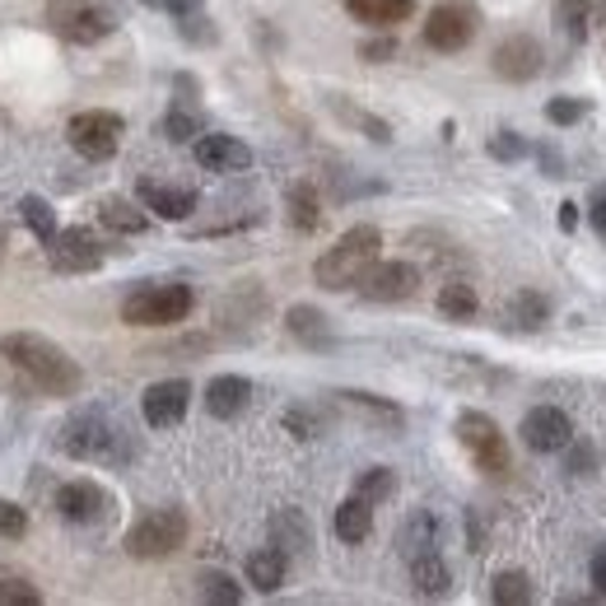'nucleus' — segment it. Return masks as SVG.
Returning a JSON list of instances; mask_svg holds the SVG:
<instances>
[{"label": "nucleus", "mask_w": 606, "mask_h": 606, "mask_svg": "<svg viewBox=\"0 0 606 606\" xmlns=\"http://www.w3.org/2000/svg\"><path fill=\"white\" fill-rule=\"evenodd\" d=\"M62 448H66L70 458H80V462H108V466H117V462L131 458V429L117 425L108 410L89 406V410H80V416L66 420Z\"/></svg>", "instance_id": "nucleus-2"}, {"label": "nucleus", "mask_w": 606, "mask_h": 606, "mask_svg": "<svg viewBox=\"0 0 606 606\" xmlns=\"http://www.w3.org/2000/svg\"><path fill=\"white\" fill-rule=\"evenodd\" d=\"M47 262L66 276H89L103 266V247L89 229H56V239L47 243Z\"/></svg>", "instance_id": "nucleus-10"}, {"label": "nucleus", "mask_w": 606, "mask_h": 606, "mask_svg": "<svg viewBox=\"0 0 606 606\" xmlns=\"http://www.w3.org/2000/svg\"><path fill=\"white\" fill-rule=\"evenodd\" d=\"M56 508H62V518H70V522H103L108 491L93 481H66L62 491H56Z\"/></svg>", "instance_id": "nucleus-15"}, {"label": "nucleus", "mask_w": 606, "mask_h": 606, "mask_svg": "<svg viewBox=\"0 0 606 606\" xmlns=\"http://www.w3.org/2000/svg\"><path fill=\"white\" fill-rule=\"evenodd\" d=\"M602 33H606V0H602Z\"/></svg>", "instance_id": "nucleus-45"}, {"label": "nucleus", "mask_w": 606, "mask_h": 606, "mask_svg": "<svg viewBox=\"0 0 606 606\" xmlns=\"http://www.w3.org/2000/svg\"><path fill=\"white\" fill-rule=\"evenodd\" d=\"M491 597H495L499 606H527V602H532V579L518 574V570H508V574L495 579Z\"/></svg>", "instance_id": "nucleus-28"}, {"label": "nucleus", "mask_w": 606, "mask_h": 606, "mask_svg": "<svg viewBox=\"0 0 606 606\" xmlns=\"http://www.w3.org/2000/svg\"><path fill=\"white\" fill-rule=\"evenodd\" d=\"M458 439L462 448L476 458V466L485 476H504L508 472V443L499 434V425L491 416H481V410H462L458 416Z\"/></svg>", "instance_id": "nucleus-7"}, {"label": "nucleus", "mask_w": 606, "mask_h": 606, "mask_svg": "<svg viewBox=\"0 0 606 606\" xmlns=\"http://www.w3.org/2000/svg\"><path fill=\"white\" fill-rule=\"evenodd\" d=\"M47 24H52V33H62L66 43L89 47V43H103L117 29V14L108 5H99V0H47Z\"/></svg>", "instance_id": "nucleus-5"}, {"label": "nucleus", "mask_w": 606, "mask_h": 606, "mask_svg": "<svg viewBox=\"0 0 606 606\" xmlns=\"http://www.w3.org/2000/svg\"><path fill=\"white\" fill-rule=\"evenodd\" d=\"M197 295H191V285L183 280H150V285H135L131 295L122 299V322L131 327H173L183 322Z\"/></svg>", "instance_id": "nucleus-4"}, {"label": "nucleus", "mask_w": 606, "mask_h": 606, "mask_svg": "<svg viewBox=\"0 0 606 606\" xmlns=\"http://www.w3.org/2000/svg\"><path fill=\"white\" fill-rule=\"evenodd\" d=\"M345 10L364 19V24L387 29V24H401V19L416 14V0H345Z\"/></svg>", "instance_id": "nucleus-21"}, {"label": "nucleus", "mask_w": 606, "mask_h": 606, "mask_svg": "<svg viewBox=\"0 0 606 606\" xmlns=\"http://www.w3.org/2000/svg\"><path fill=\"white\" fill-rule=\"evenodd\" d=\"M368 532H374V504L360 499V495L345 499V504L337 508V537L355 546V541H364Z\"/></svg>", "instance_id": "nucleus-22"}, {"label": "nucleus", "mask_w": 606, "mask_h": 606, "mask_svg": "<svg viewBox=\"0 0 606 606\" xmlns=\"http://www.w3.org/2000/svg\"><path fill=\"white\" fill-rule=\"evenodd\" d=\"M0 247H5V233H0Z\"/></svg>", "instance_id": "nucleus-47"}, {"label": "nucleus", "mask_w": 606, "mask_h": 606, "mask_svg": "<svg viewBox=\"0 0 606 606\" xmlns=\"http://www.w3.org/2000/svg\"><path fill=\"white\" fill-rule=\"evenodd\" d=\"M560 19H564V33L583 43L593 29V0H560Z\"/></svg>", "instance_id": "nucleus-31"}, {"label": "nucleus", "mask_w": 606, "mask_h": 606, "mask_svg": "<svg viewBox=\"0 0 606 606\" xmlns=\"http://www.w3.org/2000/svg\"><path fill=\"white\" fill-rule=\"evenodd\" d=\"M187 541V514L183 508H154L126 532V555L135 560H159L173 555Z\"/></svg>", "instance_id": "nucleus-6"}, {"label": "nucleus", "mask_w": 606, "mask_h": 606, "mask_svg": "<svg viewBox=\"0 0 606 606\" xmlns=\"http://www.w3.org/2000/svg\"><path fill=\"white\" fill-rule=\"evenodd\" d=\"M518 434H522V443L532 448V453H560V448H570L574 425H570V416H564V410L537 406V410H527V416H522Z\"/></svg>", "instance_id": "nucleus-12"}, {"label": "nucleus", "mask_w": 606, "mask_h": 606, "mask_svg": "<svg viewBox=\"0 0 606 606\" xmlns=\"http://www.w3.org/2000/svg\"><path fill=\"white\" fill-rule=\"evenodd\" d=\"M0 602L5 606H37L43 593H37L29 579H0Z\"/></svg>", "instance_id": "nucleus-35"}, {"label": "nucleus", "mask_w": 606, "mask_h": 606, "mask_svg": "<svg viewBox=\"0 0 606 606\" xmlns=\"http://www.w3.org/2000/svg\"><path fill=\"white\" fill-rule=\"evenodd\" d=\"M593 583H597V593L606 597V546H602V551L593 555Z\"/></svg>", "instance_id": "nucleus-42"}, {"label": "nucleus", "mask_w": 606, "mask_h": 606, "mask_svg": "<svg viewBox=\"0 0 606 606\" xmlns=\"http://www.w3.org/2000/svg\"><path fill=\"white\" fill-rule=\"evenodd\" d=\"M201 597L214 602V606H239V602H243V588H239V583H233L229 574H206V579H201Z\"/></svg>", "instance_id": "nucleus-33"}, {"label": "nucleus", "mask_w": 606, "mask_h": 606, "mask_svg": "<svg viewBox=\"0 0 606 606\" xmlns=\"http://www.w3.org/2000/svg\"><path fill=\"white\" fill-rule=\"evenodd\" d=\"M29 532V514L19 504H10V499H0V537H24Z\"/></svg>", "instance_id": "nucleus-37"}, {"label": "nucleus", "mask_w": 606, "mask_h": 606, "mask_svg": "<svg viewBox=\"0 0 606 606\" xmlns=\"http://www.w3.org/2000/svg\"><path fill=\"white\" fill-rule=\"evenodd\" d=\"M546 117H551L555 126H574V122L588 117V103H583V99H551V103H546Z\"/></svg>", "instance_id": "nucleus-36"}, {"label": "nucleus", "mask_w": 606, "mask_h": 606, "mask_svg": "<svg viewBox=\"0 0 606 606\" xmlns=\"http://www.w3.org/2000/svg\"><path fill=\"white\" fill-rule=\"evenodd\" d=\"M476 24H481V19H476L472 5H458V0H448V5L429 10V19H425V43L434 47V52H462L466 43H472Z\"/></svg>", "instance_id": "nucleus-9"}, {"label": "nucleus", "mask_w": 606, "mask_h": 606, "mask_svg": "<svg viewBox=\"0 0 606 606\" xmlns=\"http://www.w3.org/2000/svg\"><path fill=\"white\" fill-rule=\"evenodd\" d=\"M588 220H593V229L606 239V183L593 191V201H588Z\"/></svg>", "instance_id": "nucleus-40"}, {"label": "nucleus", "mask_w": 606, "mask_h": 606, "mask_svg": "<svg viewBox=\"0 0 606 606\" xmlns=\"http://www.w3.org/2000/svg\"><path fill=\"white\" fill-rule=\"evenodd\" d=\"M19 214H24V224H29L43 243L56 239V214H52V206H47L43 197H24V201H19Z\"/></svg>", "instance_id": "nucleus-29"}, {"label": "nucleus", "mask_w": 606, "mask_h": 606, "mask_svg": "<svg viewBox=\"0 0 606 606\" xmlns=\"http://www.w3.org/2000/svg\"><path fill=\"white\" fill-rule=\"evenodd\" d=\"M141 206L154 210L159 220H187V214L197 210V191L168 187V183H141Z\"/></svg>", "instance_id": "nucleus-18"}, {"label": "nucleus", "mask_w": 606, "mask_h": 606, "mask_svg": "<svg viewBox=\"0 0 606 606\" xmlns=\"http://www.w3.org/2000/svg\"><path fill=\"white\" fill-rule=\"evenodd\" d=\"M187 401H191V387L183 378H164V383H150L145 397H141V410L154 429H168L187 416Z\"/></svg>", "instance_id": "nucleus-14"}, {"label": "nucleus", "mask_w": 606, "mask_h": 606, "mask_svg": "<svg viewBox=\"0 0 606 606\" xmlns=\"http://www.w3.org/2000/svg\"><path fill=\"white\" fill-rule=\"evenodd\" d=\"M70 145H75V154H85V159H112L117 154V141H122V117L117 112H80L70 122Z\"/></svg>", "instance_id": "nucleus-8"}, {"label": "nucleus", "mask_w": 606, "mask_h": 606, "mask_svg": "<svg viewBox=\"0 0 606 606\" xmlns=\"http://www.w3.org/2000/svg\"><path fill=\"white\" fill-rule=\"evenodd\" d=\"M491 62H495V75H499V80H514V85H522V80H532V75L541 70L546 52H541L537 37L514 33V37H504V43L495 47Z\"/></svg>", "instance_id": "nucleus-13"}, {"label": "nucleus", "mask_w": 606, "mask_h": 606, "mask_svg": "<svg viewBox=\"0 0 606 606\" xmlns=\"http://www.w3.org/2000/svg\"><path fill=\"white\" fill-rule=\"evenodd\" d=\"M491 154H495V159H522V154H527V141H518V135L514 131H495V141H491Z\"/></svg>", "instance_id": "nucleus-39"}, {"label": "nucleus", "mask_w": 606, "mask_h": 606, "mask_svg": "<svg viewBox=\"0 0 606 606\" xmlns=\"http://www.w3.org/2000/svg\"><path fill=\"white\" fill-rule=\"evenodd\" d=\"M289 331H295L299 341H308V345H327V318L318 308H289Z\"/></svg>", "instance_id": "nucleus-27"}, {"label": "nucleus", "mask_w": 606, "mask_h": 606, "mask_svg": "<svg viewBox=\"0 0 606 606\" xmlns=\"http://www.w3.org/2000/svg\"><path fill=\"white\" fill-rule=\"evenodd\" d=\"M439 312H443V318H458V322L476 318V289L462 285V280L443 285V289H439Z\"/></svg>", "instance_id": "nucleus-26"}, {"label": "nucleus", "mask_w": 606, "mask_h": 606, "mask_svg": "<svg viewBox=\"0 0 606 606\" xmlns=\"http://www.w3.org/2000/svg\"><path fill=\"white\" fill-rule=\"evenodd\" d=\"M393 52H397L393 37H383V43H364V47H360L364 62H387V56H393Z\"/></svg>", "instance_id": "nucleus-41"}, {"label": "nucleus", "mask_w": 606, "mask_h": 606, "mask_svg": "<svg viewBox=\"0 0 606 606\" xmlns=\"http://www.w3.org/2000/svg\"><path fill=\"white\" fill-rule=\"evenodd\" d=\"M378 247H383V233L374 224H355L350 233H341L337 247H327L318 266H312V280L322 289H350L360 285V276L378 262Z\"/></svg>", "instance_id": "nucleus-3"}, {"label": "nucleus", "mask_w": 606, "mask_h": 606, "mask_svg": "<svg viewBox=\"0 0 606 606\" xmlns=\"http://www.w3.org/2000/svg\"><path fill=\"white\" fill-rule=\"evenodd\" d=\"M560 224H564V229H574V224H579V206L564 201V206H560Z\"/></svg>", "instance_id": "nucleus-44"}, {"label": "nucleus", "mask_w": 606, "mask_h": 606, "mask_svg": "<svg viewBox=\"0 0 606 606\" xmlns=\"http://www.w3.org/2000/svg\"><path fill=\"white\" fill-rule=\"evenodd\" d=\"M410 583H416L420 597H443L453 579H448V564L439 560V551H429V555H416V560H410Z\"/></svg>", "instance_id": "nucleus-23"}, {"label": "nucleus", "mask_w": 606, "mask_h": 606, "mask_svg": "<svg viewBox=\"0 0 606 606\" xmlns=\"http://www.w3.org/2000/svg\"><path fill=\"white\" fill-rule=\"evenodd\" d=\"M145 5H168V0H145Z\"/></svg>", "instance_id": "nucleus-46"}, {"label": "nucleus", "mask_w": 606, "mask_h": 606, "mask_svg": "<svg viewBox=\"0 0 606 606\" xmlns=\"http://www.w3.org/2000/svg\"><path fill=\"white\" fill-rule=\"evenodd\" d=\"M99 214H103V224L108 229H117V233H145V210L141 206H131V201H122V197H108L103 206H99Z\"/></svg>", "instance_id": "nucleus-25"}, {"label": "nucleus", "mask_w": 606, "mask_h": 606, "mask_svg": "<svg viewBox=\"0 0 606 606\" xmlns=\"http://www.w3.org/2000/svg\"><path fill=\"white\" fill-rule=\"evenodd\" d=\"M197 164L206 173H243L252 168V150L239 141V135H201L197 141Z\"/></svg>", "instance_id": "nucleus-16"}, {"label": "nucleus", "mask_w": 606, "mask_h": 606, "mask_svg": "<svg viewBox=\"0 0 606 606\" xmlns=\"http://www.w3.org/2000/svg\"><path fill=\"white\" fill-rule=\"evenodd\" d=\"M508 322H514V327H522V331L541 327V322H546V299H541V295H532V289H527V295H518L514 304H508Z\"/></svg>", "instance_id": "nucleus-32"}, {"label": "nucleus", "mask_w": 606, "mask_h": 606, "mask_svg": "<svg viewBox=\"0 0 606 606\" xmlns=\"http://www.w3.org/2000/svg\"><path fill=\"white\" fill-rule=\"evenodd\" d=\"M416 285H420V271L416 266H406V262H374L360 276V295L374 299V304H401V299L416 295Z\"/></svg>", "instance_id": "nucleus-11"}, {"label": "nucleus", "mask_w": 606, "mask_h": 606, "mask_svg": "<svg viewBox=\"0 0 606 606\" xmlns=\"http://www.w3.org/2000/svg\"><path fill=\"white\" fill-rule=\"evenodd\" d=\"M393 472H387V466H368V472L360 476V499H368V504H378V499H387V495H393Z\"/></svg>", "instance_id": "nucleus-34"}, {"label": "nucleus", "mask_w": 606, "mask_h": 606, "mask_svg": "<svg viewBox=\"0 0 606 606\" xmlns=\"http://www.w3.org/2000/svg\"><path fill=\"white\" fill-rule=\"evenodd\" d=\"M271 546H280L285 555H304L312 546V532H308L299 508H280V514L271 518Z\"/></svg>", "instance_id": "nucleus-20"}, {"label": "nucleus", "mask_w": 606, "mask_h": 606, "mask_svg": "<svg viewBox=\"0 0 606 606\" xmlns=\"http://www.w3.org/2000/svg\"><path fill=\"white\" fill-rule=\"evenodd\" d=\"M289 220H295V229H318V220H322V214H318V197H312V187L308 183H299L295 191H289Z\"/></svg>", "instance_id": "nucleus-30"}, {"label": "nucleus", "mask_w": 606, "mask_h": 606, "mask_svg": "<svg viewBox=\"0 0 606 606\" xmlns=\"http://www.w3.org/2000/svg\"><path fill=\"white\" fill-rule=\"evenodd\" d=\"M434 541H439L434 518H429V514H410V522L401 527V555H406V560L429 555V551H434Z\"/></svg>", "instance_id": "nucleus-24"}, {"label": "nucleus", "mask_w": 606, "mask_h": 606, "mask_svg": "<svg viewBox=\"0 0 606 606\" xmlns=\"http://www.w3.org/2000/svg\"><path fill=\"white\" fill-rule=\"evenodd\" d=\"M285 564H289V555L280 551V546L252 551V555H247V583H252L257 593H276L280 583H285Z\"/></svg>", "instance_id": "nucleus-19"}, {"label": "nucleus", "mask_w": 606, "mask_h": 606, "mask_svg": "<svg viewBox=\"0 0 606 606\" xmlns=\"http://www.w3.org/2000/svg\"><path fill=\"white\" fill-rule=\"evenodd\" d=\"M201 5H206V0H168V10L178 14V19H191V14H197Z\"/></svg>", "instance_id": "nucleus-43"}, {"label": "nucleus", "mask_w": 606, "mask_h": 606, "mask_svg": "<svg viewBox=\"0 0 606 606\" xmlns=\"http://www.w3.org/2000/svg\"><path fill=\"white\" fill-rule=\"evenodd\" d=\"M0 355H5L19 374H29L37 393H47V397H75L85 387V368L75 364L62 345H52L47 337H33V331L0 337Z\"/></svg>", "instance_id": "nucleus-1"}, {"label": "nucleus", "mask_w": 606, "mask_h": 606, "mask_svg": "<svg viewBox=\"0 0 606 606\" xmlns=\"http://www.w3.org/2000/svg\"><path fill=\"white\" fill-rule=\"evenodd\" d=\"M159 131L168 135V141H191V135H197L201 126H197V117H191V112H168Z\"/></svg>", "instance_id": "nucleus-38"}, {"label": "nucleus", "mask_w": 606, "mask_h": 606, "mask_svg": "<svg viewBox=\"0 0 606 606\" xmlns=\"http://www.w3.org/2000/svg\"><path fill=\"white\" fill-rule=\"evenodd\" d=\"M247 401H252V383L239 378V374H220V378H210V387H206V410L214 420L243 416Z\"/></svg>", "instance_id": "nucleus-17"}]
</instances>
